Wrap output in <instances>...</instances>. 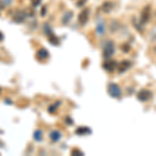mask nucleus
Listing matches in <instances>:
<instances>
[{"label":"nucleus","mask_w":156,"mask_h":156,"mask_svg":"<svg viewBox=\"0 0 156 156\" xmlns=\"http://www.w3.org/2000/svg\"><path fill=\"white\" fill-rule=\"evenodd\" d=\"M121 49H122L124 52H128L130 50V47H129V45H128V44H124V45H122Z\"/></svg>","instance_id":"obj_20"},{"label":"nucleus","mask_w":156,"mask_h":156,"mask_svg":"<svg viewBox=\"0 0 156 156\" xmlns=\"http://www.w3.org/2000/svg\"><path fill=\"white\" fill-rule=\"evenodd\" d=\"M114 9V3L112 1H106L102 4V11L104 12H109Z\"/></svg>","instance_id":"obj_11"},{"label":"nucleus","mask_w":156,"mask_h":156,"mask_svg":"<svg viewBox=\"0 0 156 156\" xmlns=\"http://www.w3.org/2000/svg\"><path fill=\"white\" fill-rule=\"evenodd\" d=\"M3 39H4L3 34H2V32H0V41H3Z\"/></svg>","instance_id":"obj_25"},{"label":"nucleus","mask_w":156,"mask_h":156,"mask_svg":"<svg viewBox=\"0 0 156 156\" xmlns=\"http://www.w3.org/2000/svg\"><path fill=\"white\" fill-rule=\"evenodd\" d=\"M42 137H43L42 130L37 129V130H36V131L34 132V140H36V142H41Z\"/></svg>","instance_id":"obj_16"},{"label":"nucleus","mask_w":156,"mask_h":156,"mask_svg":"<svg viewBox=\"0 0 156 156\" xmlns=\"http://www.w3.org/2000/svg\"><path fill=\"white\" fill-rule=\"evenodd\" d=\"M41 2V0H32V3H34V6H37L39 3Z\"/></svg>","instance_id":"obj_22"},{"label":"nucleus","mask_w":156,"mask_h":156,"mask_svg":"<svg viewBox=\"0 0 156 156\" xmlns=\"http://www.w3.org/2000/svg\"><path fill=\"white\" fill-rule=\"evenodd\" d=\"M117 68V62L115 60H107L103 64V69L106 70L107 72H112Z\"/></svg>","instance_id":"obj_6"},{"label":"nucleus","mask_w":156,"mask_h":156,"mask_svg":"<svg viewBox=\"0 0 156 156\" xmlns=\"http://www.w3.org/2000/svg\"><path fill=\"white\" fill-rule=\"evenodd\" d=\"M107 90H108V94H109L112 98H117V99H119V98L121 97V95H122V90H121L120 87L115 83L108 84Z\"/></svg>","instance_id":"obj_1"},{"label":"nucleus","mask_w":156,"mask_h":156,"mask_svg":"<svg viewBox=\"0 0 156 156\" xmlns=\"http://www.w3.org/2000/svg\"><path fill=\"white\" fill-rule=\"evenodd\" d=\"M89 16H90V9H84L83 11L79 14V16H78V22H79V24L80 25L87 24V20H89Z\"/></svg>","instance_id":"obj_4"},{"label":"nucleus","mask_w":156,"mask_h":156,"mask_svg":"<svg viewBox=\"0 0 156 156\" xmlns=\"http://www.w3.org/2000/svg\"><path fill=\"white\" fill-rule=\"evenodd\" d=\"M44 31H45V34H46L48 37L51 36V34H53V32H52V29H51V27H50L49 24H45L44 25Z\"/></svg>","instance_id":"obj_18"},{"label":"nucleus","mask_w":156,"mask_h":156,"mask_svg":"<svg viewBox=\"0 0 156 156\" xmlns=\"http://www.w3.org/2000/svg\"><path fill=\"white\" fill-rule=\"evenodd\" d=\"M45 15H46V6H44V7L42 9V16L44 17Z\"/></svg>","instance_id":"obj_23"},{"label":"nucleus","mask_w":156,"mask_h":156,"mask_svg":"<svg viewBox=\"0 0 156 156\" xmlns=\"http://www.w3.org/2000/svg\"><path fill=\"white\" fill-rule=\"evenodd\" d=\"M66 121H67V123L69 125H71V124H73V121L70 119V118H66Z\"/></svg>","instance_id":"obj_24"},{"label":"nucleus","mask_w":156,"mask_h":156,"mask_svg":"<svg viewBox=\"0 0 156 156\" xmlns=\"http://www.w3.org/2000/svg\"><path fill=\"white\" fill-rule=\"evenodd\" d=\"M59 104H60V102H59V101H57V102L53 103L52 105H50V106L48 107V112H50V114H53L55 110L57 109V107L59 106Z\"/></svg>","instance_id":"obj_17"},{"label":"nucleus","mask_w":156,"mask_h":156,"mask_svg":"<svg viewBox=\"0 0 156 156\" xmlns=\"http://www.w3.org/2000/svg\"><path fill=\"white\" fill-rule=\"evenodd\" d=\"M4 102H5V103H9V104H12V101H11L9 99H5V100H4Z\"/></svg>","instance_id":"obj_26"},{"label":"nucleus","mask_w":156,"mask_h":156,"mask_svg":"<svg viewBox=\"0 0 156 156\" xmlns=\"http://www.w3.org/2000/svg\"><path fill=\"white\" fill-rule=\"evenodd\" d=\"M76 134L78 135H85V134H90L92 130L89 127H78L76 129Z\"/></svg>","instance_id":"obj_10"},{"label":"nucleus","mask_w":156,"mask_h":156,"mask_svg":"<svg viewBox=\"0 0 156 156\" xmlns=\"http://www.w3.org/2000/svg\"><path fill=\"white\" fill-rule=\"evenodd\" d=\"M85 2H87V0H78V1H77V6H82V5H84Z\"/></svg>","instance_id":"obj_21"},{"label":"nucleus","mask_w":156,"mask_h":156,"mask_svg":"<svg viewBox=\"0 0 156 156\" xmlns=\"http://www.w3.org/2000/svg\"><path fill=\"white\" fill-rule=\"evenodd\" d=\"M49 56V52L47 51L45 48H41L39 50V51L37 52V57L39 59H41V60H44V59H46L47 57Z\"/></svg>","instance_id":"obj_9"},{"label":"nucleus","mask_w":156,"mask_h":156,"mask_svg":"<svg viewBox=\"0 0 156 156\" xmlns=\"http://www.w3.org/2000/svg\"><path fill=\"white\" fill-rule=\"evenodd\" d=\"M130 66H131V62L129 60H123V62H121L119 64V66H118V71L120 73H123L129 69Z\"/></svg>","instance_id":"obj_8"},{"label":"nucleus","mask_w":156,"mask_h":156,"mask_svg":"<svg viewBox=\"0 0 156 156\" xmlns=\"http://www.w3.org/2000/svg\"><path fill=\"white\" fill-rule=\"evenodd\" d=\"M96 31L98 34H103L105 31V23L103 21H99L97 24V28H96Z\"/></svg>","instance_id":"obj_13"},{"label":"nucleus","mask_w":156,"mask_h":156,"mask_svg":"<svg viewBox=\"0 0 156 156\" xmlns=\"http://www.w3.org/2000/svg\"><path fill=\"white\" fill-rule=\"evenodd\" d=\"M115 52V44L112 41H108L106 44H105L104 48H103V56L106 57H110Z\"/></svg>","instance_id":"obj_2"},{"label":"nucleus","mask_w":156,"mask_h":156,"mask_svg":"<svg viewBox=\"0 0 156 156\" xmlns=\"http://www.w3.org/2000/svg\"><path fill=\"white\" fill-rule=\"evenodd\" d=\"M151 97H152V93L148 90H140V92H138V94H137V99L142 102L148 101Z\"/></svg>","instance_id":"obj_5"},{"label":"nucleus","mask_w":156,"mask_h":156,"mask_svg":"<svg viewBox=\"0 0 156 156\" xmlns=\"http://www.w3.org/2000/svg\"><path fill=\"white\" fill-rule=\"evenodd\" d=\"M25 18H26V14H25V12L19 11V12H17L16 14H15L12 20H14L16 23H22V22L25 20Z\"/></svg>","instance_id":"obj_7"},{"label":"nucleus","mask_w":156,"mask_h":156,"mask_svg":"<svg viewBox=\"0 0 156 156\" xmlns=\"http://www.w3.org/2000/svg\"><path fill=\"white\" fill-rule=\"evenodd\" d=\"M71 154L74 156H80V155H83V152H81V151L78 149H74V150H72Z\"/></svg>","instance_id":"obj_19"},{"label":"nucleus","mask_w":156,"mask_h":156,"mask_svg":"<svg viewBox=\"0 0 156 156\" xmlns=\"http://www.w3.org/2000/svg\"><path fill=\"white\" fill-rule=\"evenodd\" d=\"M49 136L51 138L52 142H58L60 140V137H62V134H60V132L57 131V130H53V131L50 132Z\"/></svg>","instance_id":"obj_12"},{"label":"nucleus","mask_w":156,"mask_h":156,"mask_svg":"<svg viewBox=\"0 0 156 156\" xmlns=\"http://www.w3.org/2000/svg\"><path fill=\"white\" fill-rule=\"evenodd\" d=\"M0 92H1V89H0Z\"/></svg>","instance_id":"obj_27"},{"label":"nucleus","mask_w":156,"mask_h":156,"mask_svg":"<svg viewBox=\"0 0 156 156\" xmlns=\"http://www.w3.org/2000/svg\"><path fill=\"white\" fill-rule=\"evenodd\" d=\"M72 18V12H66V14L62 16V24H68L69 23V21L71 20Z\"/></svg>","instance_id":"obj_15"},{"label":"nucleus","mask_w":156,"mask_h":156,"mask_svg":"<svg viewBox=\"0 0 156 156\" xmlns=\"http://www.w3.org/2000/svg\"><path fill=\"white\" fill-rule=\"evenodd\" d=\"M150 16H151V7L150 5H147L143 9L142 12H140V22L143 24L147 23L150 20Z\"/></svg>","instance_id":"obj_3"},{"label":"nucleus","mask_w":156,"mask_h":156,"mask_svg":"<svg viewBox=\"0 0 156 156\" xmlns=\"http://www.w3.org/2000/svg\"><path fill=\"white\" fill-rule=\"evenodd\" d=\"M48 41L50 44L54 45V46H56V45H59V40L57 37H55L54 34H51V36L48 37Z\"/></svg>","instance_id":"obj_14"}]
</instances>
